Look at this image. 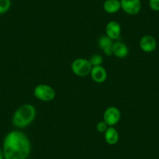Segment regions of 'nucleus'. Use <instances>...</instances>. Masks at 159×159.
Instances as JSON below:
<instances>
[{
	"label": "nucleus",
	"mask_w": 159,
	"mask_h": 159,
	"mask_svg": "<svg viewBox=\"0 0 159 159\" xmlns=\"http://www.w3.org/2000/svg\"><path fill=\"white\" fill-rule=\"evenodd\" d=\"M108 128V124H107L104 120L98 122V123H97V125H96V129H97V130L98 131L99 133H105Z\"/></svg>",
	"instance_id": "obj_16"
},
{
	"label": "nucleus",
	"mask_w": 159,
	"mask_h": 159,
	"mask_svg": "<svg viewBox=\"0 0 159 159\" xmlns=\"http://www.w3.org/2000/svg\"><path fill=\"white\" fill-rule=\"evenodd\" d=\"M105 140L109 145H115L119 142V134L114 126H108L105 133Z\"/></svg>",
	"instance_id": "obj_12"
},
{
	"label": "nucleus",
	"mask_w": 159,
	"mask_h": 159,
	"mask_svg": "<svg viewBox=\"0 0 159 159\" xmlns=\"http://www.w3.org/2000/svg\"><path fill=\"white\" fill-rule=\"evenodd\" d=\"M121 9L128 15L135 16L141 10L142 4L140 0H120Z\"/></svg>",
	"instance_id": "obj_6"
},
{
	"label": "nucleus",
	"mask_w": 159,
	"mask_h": 159,
	"mask_svg": "<svg viewBox=\"0 0 159 159\" xmlns=\"http://www.w3.org/2000/svg\"><path fill=\"white\" fill-rule=\"evenodd\" d=\"M30 150V140L22 131L13 130L6 135L2 147L4 159H27Z\"/></svg>",
	"instance_id": "obj_1"
},
{
	"label": "nucleus",
	"mask_w": 159,
	"mask_h": 159,
	"mask_svg": "<svg viewBox=\"0 0 159 159\" xmlns=\"http://www.w3.org/2000/svg\"><path fill=\"white\" fill-rule=\"evenodd\" d=\"M11 0H0V14H4L10 9Z\"/></svg>",
	"instance_id": "obj_15"
},
{
	"label": "nucleus",
	"mask_w": 159,
	"mask_h": 159,
	"mask_svg": "<svg viewBox=\"0 0 159 159\" xmlns=\"http://www.w3.org/2000/svg\"><path fill=\"white\" fill-rule=\"evenodd\" d=\"M34 96L42 102H48L56 98V91L50 85L46 84H40L34 89Z\"/></svg>",
	"instance_id": "obj_4"
},
{
	"label": "nucleus",
	"mask_w": 159,
	"mask_h": 159,
	"mask_svg": "<svg viewBox=\"0 0 159 159\" xmlns=\"http://www.w3.org/2000/svg\"><path fill=\"white\" fill-rule=\"evenodd\" d=\"M103 9L109 14L116 13L121 9L120 0H106L103 4Z\"/></svg>",
	"instance_id": "obj_13"
},
{
	"label": "nucleus",
	"mask_w": 159,
	"mask_h": 159,
	"mask_svg": "<svg viewBox=\"0 0 159 159\" xmlns=\"http://www.w3.org/2000/svg\"><path fill=\"white\" fill-rule=\"evenodd\" d=\"M92 67L89 59L84 58H78L74 59L71 64L72 72L80 77H84L90 75Z\"/></svg>",
	"instance_id": "obj_3"
},
{
	"label": "nucleus",
	"mask_w": 159,
	"mask_h": 159,
	"mask_svg": "<svg viewBox=\"0 0 159 159\" xmlns=\"http://www.w3.org/2000/svg\"><path fill=\"white\" fill-rule=\"evenodd\" d=\"M121 119V112L115 106L108 107L105 109L103 115V120L108 126H115L119 123Z\"/></svg>",
	"instance_id": "obj_5"
},
{
	"label": "nucleus",
	"mask_w": 159,
	"mask_h": 159,
	"mask_svg": "<svg viewBox=\"0 0 159 159\" xmlns=\"http://www.w3.org/2000/svg\"><path fill=\"white\" fill-rule=\"evenodd\" d=\"M112 45L113 42L111 38L106 35H103L98 39V46L102 49L104 54L107 56H112Z\"/></svg>",
	"instance_id": "obj_10"
},
{
	"label": "nucleus",
	"mask_w": 159,
	"mask_h": 159,
	"mask_svg": "<svg viewBox=\"0 0 159 159\" xmlns=\"http://www.w3.org/2000/svg\"><path fill=\"white\" fill-rule=\"evenodd\" d=\"M139 45H140V49L144 52H152L157 48V41L153 36L147 34L140 38Z\"/></svg>",
	"instance_id": "obj_7"
},
{
	"label": "nucleus",
	"mask_w": 159,
	"mask_h": 159,
	"mask_svg": "<svg viewBox=\"0 0 159 159\" xmlns=\"http://www.w3.org/2000/svg\"><path fill=\"white\" fill-rule=\"evenodd\" d=\"M37 116L35 107L30 104H24L16 110L13 116V126L18 129H23L34 121Z\"/></svg>",
	"instance_id": "obj_2"
},
{
	"label": "nucleus",
	"mask_w": 159,
	"mask_h": 159,
	"mask_svg": "<svg viewBox=\"0 0 159 159\" xmlns=\"http://www.w3.org/2000/svg\"><path fill=\"white\" fill-rule=\"evenodd\" d=\"M149 7L153 11H159V0H149Z\"/></svg>",
	"instance_id": "obj_17"
},
{
	"label": "nucleus",
	"mask_w": 159,
	"mask_h": 159,
	"mask_svg": "<svg viewBox=\"0 0 159 159\" xmlns=\"http://www.w3.org/2000/svg\"><path fill=\"white\" fill-rule=\"evenodd\" d=\"M122 32L121 26L117 21L111 20L107 24L105 27V34L106 36L111 40H117L120 37Z\"/></svg>",
	"instance_id": "obj_8"
},
{
	"label": "nucleus",
	"mask_w": 159,
	"mask_h": 159,
	"mask_svg": "<svg viewBox=\"0 0 159 159\" xmlns=\"http://www.w3.org/2000/svg\"><path fill=\"white\" fill-rule=\"evenodd\" d=\"M90 76L95 83L102 84L107 80L108 73L106 70L102 66H97L92 67Z\"/></svg>",
	"instance_id": "obj_9"
},
{
	"label": "nucleus",
	"mask_w": 159,
	"mask_h": 159,
	"mask_svg": "<svg viewBox=\"0 0 159 159\" xmlns=\"http://www.w3.org/2000/svg\"><path fill=\"white\" fill-rule=\"evenodd\" d=\"M0 159H4V154L2 148H0Z\"/></svg>",
	"instance_id": "obj_18"
},
{
	"label": "nucleus",
	"mask_w": 159,
	"mask_h": 159,
	"mask_svg": "<svg viewBox=\"0 0 159 159\" xmlns=\"http://www.w3.org/2000/svg\"><path fill=\"white\" fill-rule=\"evenodd\" d=\"M129 48L123 42H117L113 43L112 53L116 57L119 58V59H123L129 55Z\"/></svg>",
	"instance_id": "obj_11"
},
{
	"label": "nucleus",
	"mask_w": 159,
	"mask_h": 159,
	"mask_svg": "<svg viewBox=\"0 0 159 159\" xmlns=\"http://www.w3.org/2000/svg\"><path fill=\"white\" fill-rule=\"evenodd\" d=\"M90 62H91L92 66H102L103 63V58L101 55L94 54L91 56L89 59Z\"/></svg>",
	"instance_id": "obj_14"
}]
</instances>
